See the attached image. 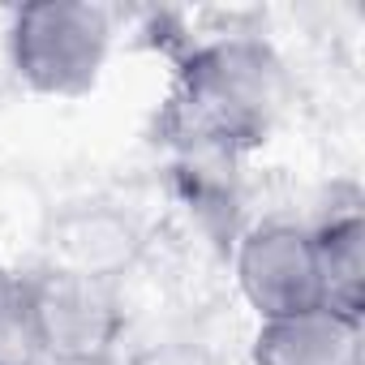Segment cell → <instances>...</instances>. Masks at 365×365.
<instances>
[{
    "mask_svg": "<svg viewBox=\"0 0 365 365\" xmlns=\"http://www.w3.org/2000/svg\"><path fill=\"white\" fill-rule=\"evenodd\" d=\"M288 73L267 39L220 35L180 61L159 133L194 159H237L262 146L284 112Z\"/></svg>",
    "mask_w": 365,
    "mask_h": 365,
    "instance_id": "obj_1",
    "label": "cell"
},
{
    "mask_svg": "<svg viewBox=\"0 0 365 365\" xmlns=\"http://www.w3.org/2000/svg\"><path fill=\"white\" fill-rule=\"evenodd\" d=\"M112 14L86 0H35L9 14L5 52L18 82L48 99H82L112 56Z\"/></svg>",
    "mask_w": 365,
    "mask_h": 365,
    "instance_id": "obj_2",
    "label": "cell"
},
{
    "mask_svg": "<svg viewBox=\"0 0 365 365\" xmlns=\"http://www.w3.org/2000/svg\"><path fill=\"white\" fill-rule=\"evenodd\" d=\"M26 292L48 365H103L125 339V297L116 279L43 262L26 271Z\"/></svg>",
    "mask_w": 365,
    "mask_h": 365,
    "instance_id": "obj_3",
    "label": "cell"
},
{
    "mask_svg": "<svg viewBox=\"0 0 365 365\" xmlns=\"http://www.w3.org/2000/svg\"><path fill=\"white\" fill-rule=\"evenodd\" d=\"M232 275H237L241 301L254 309L258 322L322 305L314 232L305 224H288V220L254 224L237 241Z\"/></svg>",
    "mask_w": 365,
    "mask_h": 365,
    "instance_id": "obj_4",
    "label": "cell"
},
{
    "mask_svg": "<svg viewBox=\"0 0 365 365\" xmlns=\"http://www.w3.org/2000/svg\"><path fill=\"white\" fill-rule=\"evenodd\" d=\"M254 365H365L361 318L335 314L327 305L258 322L250 339Z\"/></svg>",
    "mask_w": 365,
    "mask_h": 365,
    "instance_id": "obj_5",
    "label": "cell"
},
{
    "mask_svg": "<svg viewBox=\"0 0 365 365\" xmlns=\"http://www.w3.org/2000/svg\"><path fill=\"white\" fill-rule=\"evenodd\" d=\"M314 232V254H318V284H322V305L348 318L365 314V220L356 207H344L327 215Z\"/></svg>",
    "mask_w": 365,
    "mask_h": 365,
    "instance_id": "obj_6",
    "label": "cell"
},
{
    "mask_svg": "<svg viewBox=\"0 0 365 365\" xmlns=\"http://www.w3.org/2000/svg\"><path fill=\"white\" fill-rule=\"evenodd\" d=\"M0 365H48L26 275L0 271Z\"/></svg>",
    "mask_w": 365,
    "mask_h": 365,
    "instance_id": "obj_7",
    "label": "cell"
}]
</instances>
